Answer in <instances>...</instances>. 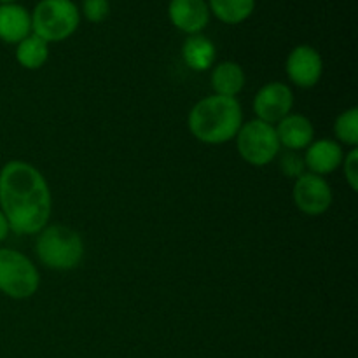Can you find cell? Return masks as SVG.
Returning <instances> with one entry per match:
<instances>
[{
	"label": "cell",
	"instance_id": "obj_19",
	"mask_svg": "<svg viewBox=\"0 0 358 358\" xmlns=\"http://www.w3.org/2000/svg\"><path fill=\"white\" fill-rule=\"evenodd\" d=\"M280 170H282V173L285 175V177H290L296 180L297 177L306 173L303 156H299V152H294V150H287V152L282 154V157H280Z\"/></svg>",
	"mask_w": 358,
	"mask_h": 358
},
{
	"label": "cell",
	"instance_id": "obj_3",
	"mask_svg": "<svg viewBox=\"0 0 358 358\" xmlns=\"http://www.w3.org/2000/svg\"><path fill=\"white\" fill-rule=\"evenodd\" d=\"M84 240L76 229L62 224H48L37 233L35 254L41 264L55 271H70L83 262Z\"/></svg>",
	"mask_w": 358,
	"mask_h": 358
},
{
	"label": "cell",
	"instance_id": "obj_12",
	"mask_svg": "<svg viewBox=\"0 0 358 358\" xmlns=\"http://www.w3.org/2000/svg\"><path fill=\"white\" fill-rule=\"evenodd\" d=\"M280 145L287 150L299 152L304 150L315 140V126L306 115L290 112L278 124H275Z\"/></svg>",
	"mask_w": 358,
	"mask_h": 358
},
{
	"label": "cell",
	"instance_id": "obj_16",
	"mask_svg": "<svg viewBox=\"0 0 358 358\" xmlns=\"http://www.w3.org/2000/svg\"><path fill=\"white\" fill-rule=\"evenodd\" d=\"M16 45V59L23 69L38 70L48 63L49 44L35 34H30Z\"/></svg>",
	"mask_w": 358,
	"mask_h": 358
},
{
	"label": "cell",
	"instance_id": "obj_13",
	"mask_svg": "<svg viewBox=\"0 0 358 358\" xmlns=\"http://www.w3.org/2000/svg\"><path fill=\"white\" fill-rule=\"evenodd\" d=\"M31 34V14L17 3L0 6V38L7 44H20Z\"/></svg>",
	"mask_w": 358,
	"mask_h": 358
},
{
	"label": "cell",
	"instance_id": "obj_18",
	"mask_svg": "<svg viewBox=\"0 0 358 358\" xmlns=\"http://www.w3.org/2000/svg\"><path fill=\"white\" fill-rule=\"evenodd\" d=\"M336 142L346 147L358 145V108L350 107L343 110L334 121Z\"/></svg>",
	"mask_w": 358,
	"mask_h": 358
},
{
	"label": "cell",
	"instance_id": "obj_15",
	"mask_svg": "<svg viewBox=\"0 0 358 358\" xmlns=\"http://www.w3.org/2000/svg\"><path fill=\"white\" fill-rule=\"evenodd\" d=\"M182 58L194 72H205L215 65L217 49L208 37L201 34L189 35L182 45Z\"/></svg>",
	"mask_w": 358,
	"mask_h": 358
},
{
	"label": "cell",
	"instance_id": "obj_17",
	"mask_svg": "<svg viewBox=\"0 0 358 358\" xmlns=\"http://www.w3.org/2000/svg\"><path fill=\"white\" fill-rule=\"evenodd\" d=\"M206 3L210 13L226 24L243 23L255 9V0H208Z\"/></svg>",
	"mask_w": 358,
	"mask_h": 358
},
{
	"label": "cell",
	"instance_id": "obj_1",
	"mask_svg": "<svg viewBox=\"0 0 358 358\" xmlns=\"http://www.w3.org/2000/svg\"><path fill=\"white\" fill-rule=\"evenodd\" d=\"M0 210L9 229L17 234H37L48 226L52 212L51 189L37 166L20 159L3 164Z\"/></svg>",
	"mask_w": 358,
	"mask_h": 358
},
{
	"label": "cell",
	"instance_id": "obj_4",
	"mask_svg": "<svg viewBox=\"0 0 358 358\" xmlns=\"http://www.w3.org/2000/svg\"><path fill=\"white\" fill-rule=\"evenodd\" d=\"M79 23V9L72 0H41L31 13V31L48 44L72 37Z\"/></svg>",
	"mask_w": 358,
	"mask_h": 358
},
{
	"label": "cell",
	"instance_id": "obj_5",
	"mask_svg": "<svg viewBox=\"0 0 358 358\" xmlns=\"http://www.w3.org/2000/svg\"><path fill=\"white\" fill-rule=\"evenodd\" d=\"M41 287L38 269L30 259L13 248H0V292L10 299H28Z\"/></svg>",
	"mask_w": 358,
	"mask_h": 358
},
{
	"label": "cell",
	"instance_id": "obj_10",
	"mask_svg": "<svg viewBox=\"0 0 358 358\" xmlns=\"http://www.w3.org/2000/svg\"><path fill=\"white\" fill-rule=\"evenodd\" d=\"M304 150L306 152H304L303 159L306 171L320 175V177H325V175L334 173L336 170H339L343 157H345L343 145L332 138L313 140Z\"/></svg>",
	"mask_w": 358,
	"mask_h": 358
},
{
	"label": "cell",
	"instance_id": "obj_23",
	"mask_svg": "<svg viewBox=\"0 0 358 358\" xmlns=\"http://www.w3.org/2000/svg\"><path fill=\"white\" fill-rule=\"evenodd\" d=\"M0 2H2V3H14L16 0H0Z\"/></svg>",
	"mask_w": 358,
	"mask_h": 358
},
{
	"label": "cell",
	"instance_id": "obj_9",
	"mask_svg": "<svg viewBox=\"0 0 358 358\" xmlns=\"http://www.w3.org/2000/svg\"><path fill=\"white\" fill-rule=\"evenodd\" d=\"M285 72L294 86L310 90L320 83L324 73V59L313 45H296L287 58Z\"/></svg>",
	"mask_w": 358,
	"mask_h": 358
},
{
	"label": "cell",
	"instance_id": "obj_22",
	"mask_svg": "<svg viewBox=\"0 0 358 358\" xmlns=\"http://www.w3.org/2000/svg\"><path fill=\"white\" fill-rule=\"evenodd\" d=\"M9 224H7V219L6 215L2 213V210H0V241H3L7 238V234H9Z\"/></svg>",
	"mask_w": 358,
	"mask_h": 358
},
{
	"label": "cell",
	"instance_id": "obj_6",
	"mask_svg": "<svg viewBox=\"0 0 358 358\" xmlns=\"http://www.w3.org/2000/svg\"><path fill=\"white\" fill-rule=\"evenodd\" d=\"M234 140L241 159L257 168L273 163L282 149L275 126L259 119L243 122Z\"/></svg>",
	"mask_w": 358,
	"mask_h": 358
},
{
	"label": "cell",
	"instance_id": "obj_7",
	"mask_svg": "<svg viewBox=\"0 0 358 358\" xmlns=\"http://www.w3.org/2000/svg\"><path fill=\"white\" fill-rule=\"evenodd\" d=\"M292 198L299 212L304 215L318 217L329 212L334 203V192L325 177L306 171L294 182Z\"/></svg>",
	"mask_w": 358,
	"mask_h": 358
},
{
	"label": "cell",
	"instance_id": "obj_20",
	"mask_svg": "<svg viewBox=\"0 0 358 358\" xmlns=\"http://www.w3.org/2000/svg\"><path fill=\"white\" fill-rule=\"evenodd\" d=\"M343 173H345V180L348 182L350 189L353 192L358 191V149L353 147L350 149V152L345 154L343 157Z\"/></svg>",
	"mask_w": 358,
	"mask_h": 358
},
{
	"label": "cell",
	"instance_id": "obj_14",
	"mask_svg": "<svg viewBox=\"0 0 358 358\" xmlns=\"http://www.w3.org/2000/svg\"><path fill=\"white\" fill-rule=\"evenodd\" d=\"M210 83H212L213 94L236 98L243 91L247 76H245V70L240 63L222 62L212 66Z\"/></svg>",
	"mask_w": 358,
	"mask_h": 358
},
{
	"label": "cell",
	"instance_id": "obj_21",
	"mask_svg": "<svg viewBox=\"0 0 358 358\" xmlns=\"http://www.w3.org/2000/svg\"><path fill=\"white\" fill-rule=\"evenodd\" d=\"M110 13L108 0H84L83 14L91 23H101Z\"/></svg>",
	"mask_w": 358,
	"mask_h": 358
},
{
	"label": "cell",
	"instance_id": "obj_11",
	"mask_svg": "<svg viewBox=\"0 0 358 358\" xmlns=\"http://www.w3.org/2000/svg\"><path fill=\"white\" fill-rule=\"evenodd\" d=\"M210 9L206 0H170L168 6V16L173 27L184 34L196 35L210 21Z\"/></svg>",
	"mask_w": 358,
	"mask_h": 358
},
{
	"label": "cell",
	"instance_id": "obj_8",
	"mask_svg": "<svg viewBox=\"0 0 358 358\" xmlns=\"http://www.w3.org/2000/svg\"><path fill=\"white\" fill-rule=\"evenodd\" d=\"M294 93L292 87L285 83H268L255 93L254 108L255 119L268 124H278L283 117L292 112Z\"/></svg>",
	"mask_w": 358,
	"mask_h": 358
},
{
	"label": "cell",
	"instance_id": "obj_2",
	"mask_svg": "<svg viewBox=\"0 0 358 358\" xmlns=\"http://www.w3.org/2000/svg\"><path fill=\"white\" fill-rule=\"evenodd\" d=\"M243 124V108L238 98L210 94L201 98L187 115L191 135L206 145H222L236 138Z\"/></svg>",
	"mask_w": 358,
	"mask_h": 358
}]
</instances>
